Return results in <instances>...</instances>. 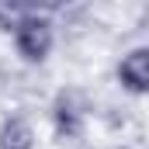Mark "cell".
<instances>
[{
  "label": "cell",
  "instance_id": "obj_1",
  "mask_svg": "<svg viewBox=\"0 0 149 149\" xmlns=\"http://www.w3.org/2000/svg\"><path fill=\"white\" fill-rule=\"evenodd\" d=\"M7 31H10L14 56L24 66H45L49 63V56L56 49V21L49 10H38V7L17 10L7 21Z\"/></svg>",
  "mask_w": 149,
  "mask_h": 149
},
{
  "label": "cell",
  "instance_id": "obj_2",
  "mask_svg": "<svg viewBox=\"0 0 149 149\" xmlns=\"http://www.w3.org/2000/svg\"><path fill=\"white\" fill-rule=\"evenodd\" d=\"M49 121H52V132H56V142L63 146H76L87 139V128H90V101L80 87H63L56 90L52 104H49Z\"/></svg>",
  "mask_w": 149,
  "mask_h": 149
},
{
  "label": "cell",
  "instance_id": "obj_3",
  "mask_svg": "<svg viewBox=\"0 0 149 149\" xmlns=\"http://www.w3.org/2000/svg\"><path fill=\"white\" fill-rule=\"evenodd\" d=\"M114 80L128 97H146L149 94V45H132L121 52L114 63Z\"/></svg>",
  "mask_w": 149,
  "mask_h": 149
},
{
  "label": "cell",
  "instance_id": "obj_4",
  "mask_svg": "<svg viewBox=\"0 0 149 149\" xmlns=\"http://www.w3.org/2000/svg\"><path fill=\"white\" fill-rule=\"evenodd\" d=\"M38 135L28 114H3L0 121V149H35Z\"/></svg>",
  "mask_w": 149,
  "mask_h": 149
},
{
  "label": "cell",
  "instance_id": "obj_5",
  "mask_svg": "<svg viewBox=\"0 0 149 149\" xmlns=\"http://www.w3.org/2000/svg\"><path fill=\"white\" fill-rule=\"evenodd\" d=\"M94 149H121V146H94Z\"/></svg>",
  "mask_w": 149,
  "mask_h": 149
}]
</instances>
